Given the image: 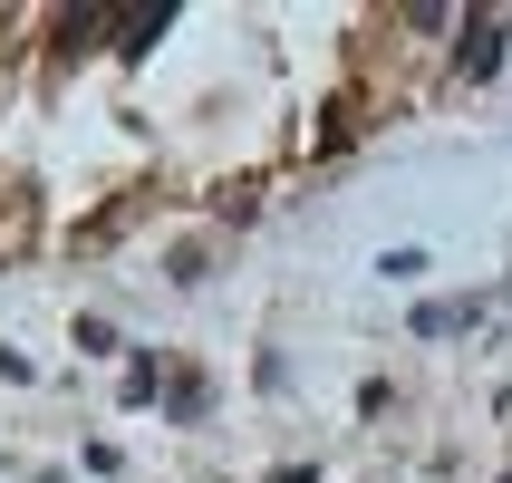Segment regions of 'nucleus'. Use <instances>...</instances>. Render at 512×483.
I'll return each mask as SVG.
<instances>
[{
	"mask_svg": "<svg viewBox=\"0 0 512 483\" xmlns=\"http://www.w3.org/2000/svg\"><path fill=\"white\" fill-rule=\"evenodd\" d=\"M0 377H10V387H29V377H39V368H29L20 348H0Z\"/></svg>",
	"mask_w": 512,
	"mask_h": 483,
	"instance_id": "nucleus-6",
	"label": "nucleus"
},
{
	"mask_svg": "<svg viewBox=\"0 0 512 483\" xmlns=\"http://www.w3.org/2000/svg\"><path fill=\"white\" fill-rule=\"evenodd\" d=\"M426 271H435V252H426V242H397V252H377V281H397V290H416Z\"/></svg>",
	"mask_w": 512,
	"mask_h": 483,
	"instance_id": "nucleus-2",
	"label": "nucleus"
},
{
	"mask_svg": "<svg viewBox=\"0 0 512 483\" xmlns=\"http://www.w3.org/2000/svg\"><path fill=\"white\" fill-rule=\"evenodd\" d=\"M78 358H116V329H107V319H78Z\"/></svg>",
	"mask_w": 512,
	"mask_h": 483,
	"instance_id": "nucleus-4",
	"label": "nucleus"
},
{
	"mask_svg": "<svg viewBox=\"0 0 512 483\" xmlns=\"http://www.w3.org/2000/svg\"><path fill=\"white\" fill-rule=\"evenodd\" d=\"M493 68H503V29L474 20V29H464V78H493Z\"/></svg>",
	"mask_w": 512,
	"mask_h": 483,
	"instance_id": "nucleus-3",
	"label": "nucleus"
},
{
	"mask_svg": "<svg viewBox=\"0 0 512 483\" xmlns=\"http://www.w3.org/2000/svg\"><path fill=\"white\" fill-rule=\"evenodd\" d=\"M484 319V300H426L416 310V339H445V329H474Z\"/></svg>",
	"mask_w": 512,
	"mask_h": 483,
	"instance_id": "nucleus-1",
	"label": "nucleus"
},
{
	"mask_svg": "<svg viewBox=\"0 0 512 483\" xmlns=\"http://www.w3.org/2000/svg\"><path fill=\"white\" fill-rule=\"evenodd\" d=\"M165 20H174V10H136V20H126V58H145V39H155Z\"/></svg>",
	"mask_w": 512,
	"mask_h": 483,
	"instance_id": "nucleus-5",
	"label": "nucleus"
}]
</instances>
